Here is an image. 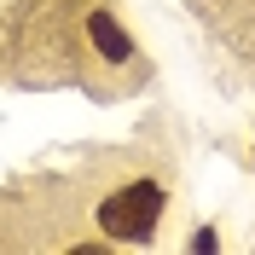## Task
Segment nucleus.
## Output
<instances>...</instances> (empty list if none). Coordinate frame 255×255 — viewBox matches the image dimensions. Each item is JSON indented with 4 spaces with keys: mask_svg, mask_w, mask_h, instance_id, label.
I'll return each instance as SVG.
<instances>
[{
    "mask_svg": "<svg viewBox=\"0 0 255 255\" xmlns=\"http://www.w3.org/2000/svg\"><path fill=\"white\" fill-rule=\"evenodd\" d=\"M87 29H93V47L105 52L111 64H122L128 52H133V47H128V35H122V23H116L111 12H93V17H87Z\"/></svg>",
    "mask_w": 255,
    "mask_h": 255,
    "instance_id": "2",
    "label": "nucleus"
},
{
    "mask_svg": "<svg viewBox=\"0 0 255 255\" xmlns=\"http://www.w3.org/2000/svg\"><path fill=\"white\" fill-rule=\"evenodd\" d=\"M157 215H162V186L157 180H133V186L111 191L105 203H99V226L122 244H139L157 232Z\"/></svg>",
    "mask_w": 255,
    "mask_h": 255,
    "instance_id": "1",
    "label": "nucleus"
}]
</instances>
